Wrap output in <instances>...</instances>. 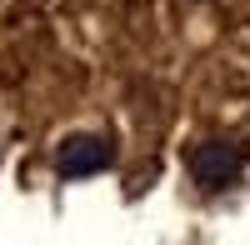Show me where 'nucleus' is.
<instances>
[{"label": "nucleus", "instance_id": "f257e3e1", "mask_svg": "<svg viewBox=\"0 0 250 245\" xmlns=\"http://www.w3.org/2000/svg\"><path fill=\"white\" fill-rule=\"evenodd\" d=\"M240 170H245V160H240L235 145H225V140H205V145L190 150V175L205 190H230L240 180Z\"/></svg>", "mask_w": 250, "mask_h": 245}, {"label": "nucleus", "instance_id": "f03ea898", "mask_svg": "<svg viewBox=\"0 0 250 245\" xmlns=\"http://www.w3.org/2000/svg\"><path fill=\"white\" fill-rule=\"evenodd\" d=\"M115 160V145L105 135H65L55 150V170L65 180H80V175H100Z\"/></svg>", "mask_w": 250, "mask_h": 245}]
</instances>
